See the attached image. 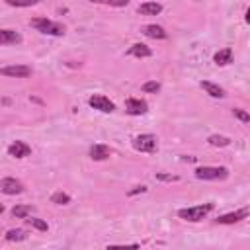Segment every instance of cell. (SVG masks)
<instances>
[{
    "label": "cell",
    "mask_w": 250,
    "mask_h": 250,
    "mask_svg": "<svg viewBox=\"0 0 250 250\" xmlns=\"http://www.w3.org/2000/svg\"><path fill=\"white\" fill-rule=\"evenodd\" d=\"M156 180H160V182H176L178 176H170V174H162V172H158V174H156Z\"/></svg>",
    "instance_id": "4316f807"
},
{
    "label": "cell",
    "mask_w": 250,
    "mask_h": 250,
    "mask_svg": "<svg viewBox=\"0 0 250 250\" xmlns=\"http://www.w3.org/2000/svg\"><path fill=\"white\" fill-rule=\"evenodd\" d=\"M39 0H6L8 6H16V8H27V6H35Z\"/></svg>",
    "instance_id": "603a6c76"
},
{
    "label": "cell",
    "mask_w": 250,
    "mask_h": 250,
    "mask_svg": "<svg viewBox=\"0 0 250 250\" xmlns=\"http://www.w3.org/2000/svg\"><path fill=\"white\" fill-rule=\"evenodd\" d=\"M21 41V35L14 29H0V45H16Z\"/></svg>",
    "instance_id": "7c38bea8"
},
{
    "label": "cell",
    "mask_w": 250,
    "mask_h": 250,
    "mask_svg": "<svg viewBox=\"0 0 250 250\" xmlns=\"http://www.w3.org/2000/svg\"><path fill=\"white\" fill-rule=\"evenodd\" d=\"M127 55H131V57H139V59H145V57H150V55H152V51H150V47H146L145 43H135V45H131V47L127 49Z\"/></svg>",
    "instance_id": "4fadbf2b"
},
{
    "label": "cell",
    "mask_w": 250,
    "mask_h": 250,
    "mask_svg": "<svg viewBox=\"0 0 250 250\" xmlns=\"http://www.w3.org/2000/svg\"><path fill=\"white\" fill-rule=\"evenodd\" d=\"M88 104H90V107H94V109H98V111H104V113H111V111L115 109V104H113L109 98L102 96V94L90 96Z\"/></svg>",
    "instance_id": "5b68a950"
},
{
    "label": "cell",
    "mask_w": 250,
    "mask_h": 250,
    "mask_svg": "<svg viewBox=\"0 0 250 250\" xmlns=\"http://www.w3.org/2000/svg\"><path fill=\"white\" fill-rule=\"evenodd\" d=\"M229 176V170L225 166H201L195 168V178L199 180H225Z\"/></svg>",
    "instance_id": "3957f363"
},
{
    "label": "cell",
    "mask_w": 250,
    "mask_h": 250,
    "mask_svg": "<svg viewBox=\"0 0 250 250\" xmlns=\"http://www.w3.org/2000/svg\"><path fill=\"white\" fill-rule=\"evenodd\" d=\"M8 154L14 156V158H25L31 154V146L23 141H14L10 146H8Z\"/></svg>",
    "instance_id": "9c48e42d"
},
{
    "label": "cell",
    "mask_w": 250,
    "mask_h": 250,
    "mask_svg": "<svg viewBox=\"0 0 250 250\" xmlns=\"http://www.w3.org/2000/svg\"><path fill=\"white\" fill-rule=\"evenodd\" d=\"M51 203L66 205V203H70V195H68V193H64V191H55V193L51 195Z\"/></svg>",
    "instance_id": "44dd1931"
},
{
    "label": "cell",
    "mask_w": 250,
    "mask_h": 250,
    "mask_svg": "<svg viewBox=\"0 0 250 250\" xmlns=\"http://www.w3.org/2000/svg\"><path fill=\"white\" fill-rule=\"evenodd\" d=\"M146 109H148V105H146L145 100L129 98V100L125 102V111H127L129 115H143V113H146Z\"/></svg>",
    "instance_id": "ba28073f"
},
{
    "label": "cell",
    "mask_w": 250,
    "mask_h": 250,
    "mask_svg": "<svg viewBox=\"0 0 250 250\" xmlns=\"http://www.w3.org/2000/svg\"><path fill=\"white\" fill-rule=\"evenodd\" d=\"M133 148L139 150V152H156L158 148V143H156V137L150 135V133H145V135H139L133 139Z\"/></svg>",
    "instance_id": "277c9868"
},
{
    "label": "cell",
    "mask_w": 250,
    "mask_h": 250,
    "mask_svg": "<svg viewBox=\"0 0 250 250\" xmlns=\"http://www.w3.org/2000/svg\"><path fill=\"white\" fill-rule=\"evenodd\" d=\"M232 113H234V117L240 119L242 123H250V115H248L244 109H232Z\"/></svg>",
    "instance_id": "484cf974"
},
{
    "label": "cell",
    "mask_w": 250,
    "mask_h": 250,
    "mask_svg": "<svg viewBox=\"0 0 250 250\" xmlns=\"http://www.w3.org/2000/svg\"><path fill=\"white\" fill-rule=\"evenodd\" d=\"M139 191H141V193H143V191H146V186H137L135 189H131V191H129V195H135V193H139Z\"/></svg>",
    "instance_id": "83f0119b"
},
{
    "label": "cell",
    "mask_w": 250,
    "mask_h": 250,
    "mask_svg": "<svg viewBox=\"0 0 250 250\" xmlns=\"http://www.w3.org/2000/svg\"><path fill=\"white\" fill-rule=\"evenodd\" d=\"M25 221H27V225L29 227H33V229H37V230H47V223L43 221V219H37V217H25Z\"/></svg>",
    "instance_id": "7402d4cb"
},
{
    "label": "cell",
    "mask_w": 250,
    "mask_h": 250,
    "mask_svg": "<svg viewBox=\"0 0 250 250\" xmlns=\"http://www.w3.org/2000/svg\"><path fill=\"white\" fill-rule=\"evenodd\" d=\"M213 211V203H203V205H195V207H188V209H180L178 217L189 223H197L201 219H205L209 213Z\"/></svg>",
    "instance_id": "7a4b0ae2"
},
{
    "label": "cell",
    "mask_w": 250,
    "mask_h": 250,
    "mask_svg": "<svg viewBox=\"0 0 250 250\" xmlns=\"http://www.w3.org/2000/svg\"><path fill=\"white\" fill-rule=\"evenodd\" d=\"M25 238H27V234L21 229H12V230L6 232V240H10V242H20V240H25Z\"/></svg>",
    "instance_id": "ffe728a7"
},
{
    "label": "cell",
    "mask_w": 250,
    "mask_h": 250,
    "mask_svg": "<svg viewBox=\"0 0 250 250\" xmlns=\"http://www.w3.org/2000/svg\"><path fill=\"white\" fill-rule=\"evenodd\" d=\"M33 209H35L33 205H16L12 209V215L18 217V219H25V217H29L33 213Z\"/></svg>",
    "instance_id": "ac0fdd59"
},
{
    "label": "cell",
    "mask_w": 250,
    "mask_h": 250,
    "mask_svg": "<svg viewBox=\"0 0 250 250\" xmlns=\"http://www.w3.org/2000/svg\"><path fill=\"white\" fill-rule=\"evenodd\" d=\"M109 154H111V150L105 145H92L90 146V158L92 160H105Z\"/></svg>",
    "instance_id": "9a60e30c"
},
{
    "label": "cell",
    "mask_w": 250,
    "mask_h": 250,
    "mask_svg": "<svg viewBox=\"0 0 250 250\" xmlns=\"http://www.w3.org/2000/svg\"><path fill=\"white\" fill-rule=\"evenodd\" d=\"M92 2H102V4H107V6H115V8H121V6L129 4V0H92Z\"/></svg>",
    "instance_id": "d4e9b609"
},
{
    "label": "cell",
    "mask_w": 250,
    "mask_h": 250,
    "mask_svg": "<svg viewBox=\"0 0 250 250\" xmlns=\"http://www.w3.org/2000/svg\"><path fill=\"white\" fill-rule=\"evenodd\" d=\"M246 217H248V207L238 209V211H234V213L221 215V217L217 219V223H219V225H232V223H238V221H242V219H246Z\"/></svg>",
    "instance_id": "30bf717a"
},
{
    "label": "cell",
    "mask_w": 250,
    "mask_h": 250,
    "mask_svg": "<svg viewBox=\"0 0 250 250\" xmlns=\"http://www.w3.org/2000/svg\"><path fill=\"white\" fill-rule=\"evenodd\" d=\"M0 213H4V205L2 203H0Z\"/></svg>",
    "instance_id": "f1b7e54d"
},
{
    "label": "cell",
    "mask_w": 250,
    "mask_h": 250,
    "mask_svg": "<svg viewBox=\"0 0 250 250\" xmlns=\"http://www.w3.org/2000/svg\"><path fill=\"white\" fill-rule=\"evenodd\" d=\"M213 61H215V64H219V66L230 64V62H232V49H230V47H225V49L217 51L215 57H213Z\"/></svg>",
    "instance_id": "5bb4252c"
},
{
    "label": "cell",
    "mask_w": 250,
    "mask_h": 250,
    "mask_svg": "<svg viewBox=\"0 0 250 250\" xmlns=\"http://www.w3.org/2000/svg\"><path fill=\"white\" fill-rule=\"evenodd\" d=\"M207 143H209L211 146H229V145H230V139L225 137V135H211V137L207 139Z\"/></svg>",
    "instance_id": "d6986e66"
},
{
    "label": "cell",
    "mask_w": 250,
    "mask_h": 250,
    "mask_svg": "<svg viewBox=\"0 0 250 250\" xmlns=\"http://www.w3.org/2000/svg\"><path fill=\"white\" fill-rule=\"evenodd\" d=\"M141 31H143L146 37H150V39H166V31H164V27H160V25H156V23L143 25Z\"/></svg>",
    "instance_id": "8fae6325"
},
{
    "label": "cell",
    "mask_w": 250,
    "mask_h": 250,
    "mask_svg": "<svg viewBox=\"0 0 250 250\" xmlns=\"http://www.w3.org/2000/svg\"><path fill=\"white\" fill-rule=\"evenodd\" d=\"M201 88L211 96V98H223L225 96V90L221 88V86H217V84H213V82H207V80H203L201 82Z\"/></svg>",
    "instance_id": "e0dca14e"
},
{
    "label": "cell",
    "mask_w": 250,
    "mask_h": 250,
    "mask_svg": "<svg viewBox=\"0 0 250 250\" xmlns=\"http://www.w3.org/2000/svg\"><path fill=\"white\" fill-rule=\"evenodd\" d=\"M0 74H2V76H10V78H25V76L31 74V66H25V64H12V66L0 68Z\"/></svg>",
    "instance_id": "52a82bcc"
},
{
    "label": "cell",
    "mask_w": 250,
    "mask_h": 250,
    "mask_svg": "<svg viewBox=\"0 0 250 250\" xmlns=\"http://www.w3.org/2000/svg\"><path fill=\"white\" fill-rule=\"evenodd\" d=\"M158 90H160V84L156 80H150V82L143 84V92H146V94H156Z\"/></svg>",
    "instance_id": "cb8c5ba5"
},
{
    "label": "cell",
    "mask_w": 250,
    "mask_h": 250,
    "mask_svg": "<svg viewBox=\"0 0 250 250\" xmlns=\"http://www.w3.org/2000/svg\"><path fill=\"white\" fill-rule=\"evenodd\" d=\"M160 12H162V6L158 2H145L139 6V14H143V16H156Z\"/></svg>",
    "instance_id": "2e32d148"
},
{
    "label": "cell",
    "mask_w": 250,
    "mask_h": 250,
    "mask_svg": "<svg viewBox=\"0 0 250 250\" xmlns=\"http://www.w3.org/2000/svg\"><path fill=\"white\" fill-rule=\"evenodd\" d=\"M31 27H35L37 31L45 33V35H62L64 33V25L59 23V21H53V20H47V18H33L29 21Z\"/></svg>",
    "instance_id": "6da1fadb"
},
{
    "label": "cell",
    "mask_w": 250,
    "mask_h": 250,
    "mask_svg": "<svg viewBox=\"0 0 250 250\" xmlns=\"http://www.w3.org/2000/svg\"><path fill=\"white\" fill-rule=\"evenodd\" d=\"M0 191L6 195H16L23 191V184L16 178H2L0 180Z\"/></svg>",
    "instance_id": "8992f818"
}]
</instances>
